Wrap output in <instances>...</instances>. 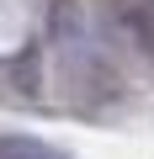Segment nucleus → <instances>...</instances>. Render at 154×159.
Wrapping results in <instances>:
<instances>
[{"instance_id": "obj_1", "label": "nucleus", "mask_w": 154, "mask_h": 159, "mask_svg": "<svg viewBox=\"0 0 154 159\" xmlns=\"http://www.w3.org/2000/svg\"><path fill=\"white\" fill-rule=\"evenodd\" d=\"M128 27H133V37H138V48L154 58V0H138V6L128 11Z\"/></svg>"}, {"instance_id": "obj_2", "label": "nucleus", "mask_w": 154, "mask_h": 159, "mask_svg": "<svg viewBox=\"0 0 154 159\" xmlns=\"http://www.w3.org/2000/svg\"><path fill=\"white\" fill-rule=\"evenodd\" d=\"M0 159H58L53 148L32 143V138H16V133H0Z\"/></svg>"}, {"instance_id": "obj_3", "label": "nucleus", "mask_w": 154, "mask_h": 159, "mask_svg": "<svg viewBox=\"0 0 154 159\" xmlns=\"http://www.w3.org/2000/svg\"><path fill=\"white\" fill-rule=\"evenodd\" d=\"M16 80H21L27 90H37V64H32V58H21V64H16Z\"/></svg>"}]
</instances>
